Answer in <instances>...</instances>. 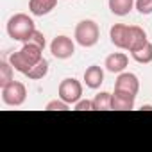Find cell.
<instances>
[{"label":"cell","mask_w":152,"mask_h":152,"mask_svg":"<svg viewBox=\"0 0 152 152\" xmlns=\"http://www.w3.org/2000/svg\"><path fill=\"white\" fill-rule=\"evenodd\" d=\"M41 59H43V48L31 41L23 43V47L18 52H13L9 56V63L13 64V68L23 75H27L31 72V68L34 64H38Z\"/></svg>","instance_id":"1"},{"label":"cell","mask_w":152,"mask_h":152,"mask_svg":"<svg viewBox=\"0 0 152 152\" xmlns=\"http://www.w3.org/2000/svg\"><path fill=\"white\" fill-rule=\"evenodd\" d=\"M6 31L9 34V38L13 41H22V43H27L31 39V36L34 34L36 31V25H34V20L25 15V13H16L13 15L9 20H7V25H6Z\"/></svg>","instance_id":"2"},{"label":"cell","mask_w":152,"mask_h":152,"mask_svg":"<svg viewBox=\"0 0 152 152\" xmlns=\"http://www.w3.org/2000/svg\"><path fill=\"white\" fill-rule=\"evenodd\" d=\"M73 38L77 41V45H81L84 48H90V47H95L99 43L100 29H99L97 22H93V20H81L77 25H75Z\"/></svg>","instance_id":"3"},{"label":"cell","mask_w":152,"mask_h":152,"mask_svg":"<svg viewBox=\"0 0 152 152\" xmlns=\"http://www.w3.org/2000/svg\"><path fill=\"white\" fill-rule=\"evenodd\" d=\"M0 90H2V102L6 106H11V107L23 106V102L27 99V88L20 81H11L9 84H6Z\"/></svg>","instance_id":"4"},{"label":"cell","mask_w":152,"mask_h":152,"mask_svg":"<svg viewBox=\"0 0 152 152\" xmlns=\"http://www.w3.org/2000/svg\"><path fill=\"white\" fill-rule=\"evenodd\" d=\"M57 95L59 99H63L64 102H68L70 106L79 102L83 99V84L81 81H77L75 77H68V79H63L59 83V88H57Z\"/></svg>","instance_id":"5"},{"label":"cell","mask_w":152,"mask_h":152,"mask_svg":"<svg viewBox=\"0 0 152 152\" xmlns=\"http://www.w3.org/2000/svg\"><path fill=\"white\" fill-rule=\"evenodd\" d=\"M50 52L56 59H68L75 54V43L72 41V38L64 34L56 36L50 43Z\"/></svg>","instance_id":"6"},{"label":"cell","mask_w":152,"mask_h":152,"mask_svg":"<svg viewBox=\"0 0 152 152\" xmlns=\"http://www.w3.org/2000/svg\"><path fill=\"white\" fill-rule=\"evenodd\" d=\"M115 90L138 95V91H140V81H138V77H136L134 73L122 72V73H118V77L115 81Z\"/></svg>","instance_id":"7"},{"label":"cell","mask_w":152,"mask_h":152,"mask_svg":"<svg viewBox=\"0 0 152 152\" xmlns=\"http://www.w3.org/2000/svg\"><path fill=\"white\" fill-rule=\"evenodd\" d=\"M109 39L116 48L127 50V39H129V25L125 23H115L109 29Z\"/></svg>","instance_id":"8"},{"label":"cell","mask_w":152,"mask_h":152,"mask_svg":"<svg viewBox=\"0 0 152 152\" xmlns=\"http://www.w3.org/2000/svg\"><path fill=\"white\" fill-rule=\"evenodd\" d=\"M127 64H129V57H127V54H124V52H113V54H109V56L106 57V61H104L106 70L111 72V73H122V72H125Z\"/></svg>","instance_id":"9"},{"label":"cell","mask_w":152,"mask_h":152,"mask_svg":"<svg viewBox=\"0 0 152 152\" xmlns=\"http://www.w3.org/2000/svg\"><path fill=\"white\" fill-rule=\"evenodd\" d=\"M104 83V70L99 64H91L84 70V84L90 90H99Z\"/></svg>","instance_id":"10"},{"label":"cell","mask_w":152,"mask_h":152,"mask_svg":"<svg viewBox=\"0 0 152 152\" xmlns=\"http://www.w3.org/2000/svg\"><path fill=\"white\" fill-rule=\"evenodd\" d=\"M145 43H148L147 39V32L138 27V25H129V39H127V50L134 52L138 48H141Z\"/></svg>","instance_id":"11"},{"label":"cell","mask_w":152,"mask_h":152,"mask_svg":"<svg viewBox=\"0 0 152 152\" xmlns=\"http://www.w3.org/2000/svg\"><path fill=\"white\" fill-rule=\"evenodd\" d=\"M134 102H136V95L115 90V93H113V109L115 111H131V109H134Z\"/></svg>","instance_id":"12"},{"label":"cell","mask_w":152,"mask_h":152,"mask_svg":"<svg viewBox=\"0 0 152 152\" xmlns=\"http://www.w3.org/2000/svg\"><path fill=\"white\" fill-rule=\"evenodd\" d=\"M57 6V0H29V11L32 16H45Z\"/></svg>","instance_id":"13"},{"label":"cell","mask_w":152,"mask_h":152,"mask_svg":"<svg viewBox=\"0 0 152 152\" xmlns=\"http://www.w3.org/2000/svg\"><path fill=\"white\" fill-rule=\"evenodd\" d=\"M134 2L136 0H107V6L115 16H127L134 9Z\"/></svg>","instance_id":"14"},{"label":"cell","mask_w":152,"mask_h":152,"mask_svg":"<svg viewBox=\"0 0 152 152\" xmlns=\"http://www.w3.org/2000/svg\"><path fill=\"white\" fill-rule=\"evenodd\" d=\"M93 107L95 111H109L113 109V93L100 91L93 97Z\"/></svg>","instance_id":"15"},{"label":"cell","mask_w":152,"mask_h":152,"mask_svg":"<svg viewBox=\"0 0 152 152\" xmlns=\"http://www.w3.org/2000/svg\"><path fill=\"white\" fill-rule=\"evenodd\" d=\"M131 56H132V59H134L136 63H140V64H148V63H152V43H150V41L145 43L141 48L131 52Z\"/></svg>","instance_id":"16"},{"label":"cell","mask_w":152,"mask_h":152,"mask_svg":"<svg viewBox=\"0 0 152 152\" xmlns=\"http://www.w3.org/2000/svg\"><path fill=\"white\" fill-rule=\"evenodd\" d=\"M13 73H15V68L9 63V59H2V61H0V88H4L6 84L15 81Z\"/></svg>","instance_id":"17"},{"label":"cell","mask_w":152,"mask_h":152,"mask_svg":"<svg viewBox=\"0 0 152 152\" xmlns=\"http://www.w3.org/2000/svg\"><path fill=\"white\" fill-rule=\"evenodd\" d=\"M48 73V61L43 57L38 64H34L32 68H31V72L27 73V77L29 79H32V81H39V79H43L45 75Z\"/></svg>","instance_id":"18"},{"label":"cell","mask_w":152,"mask_h":152,"mask_svg":"<svg viewBox=\"0 0 152 152\" xmlns=\"http://www.w3.org/2000/svg\"><path fill=\"white\" fill-rule=\"evenodd\" d=\"M47 111H68L70 109V104L64 102L63 99H56V100H50L47 106H45Z\"/></svg>","instance_id":"19"},{"label":"cell","mask_w":152,"mask_h":152,"mask_svg":"<svg viewBox=\"0 0 152 152\" xmlns=\"http://www.w3.org/2000/svg\"><path fill=\"white\" fill-rule=\"evenodd\" d=\"M134 7L140 15H152V0H136Z\"/></svg>","instance_id":"20"},{"label":"cell","mask_w":152,"mask_h":152,"mask_svg":"<svg viewBox=\"0 0 152 152\" xmlns=\"http://www.w3.org/2000/svg\"><path fill=\"white\" fill-rule=\"evenodd\" d=\"M73 109H75V111H95V107H93V100L81 99L79 102H75V104H73Z\"/></svg>","instance_id":"21"},{"label":"cell","mask_w":152,"mask_h":152,"mask_svg":"<svg viewBox=\"0 0 152 152\" xmlns=\"http://www.w3.org/2000/svg\"><path fill=\"white\" fill-rule=\"evenodd\" d=\"M31 43H34V45H38V47H41L43 50H45V47H47V39H45V34L41 32V31H34V34L31 36V39H29Z\"/></svg>","instance_id":"22"},{"label":"cell","mask_w":152,"mask_h":152,"mask_svg":"<svg viewBox=\"0 0 152 152\" xmlns=\"http://www.w3.org/2000/svg\"><path fill=\"white\" fill-rule=\"evenodd\" d=\"M141 109H145V111H152V106H141Z\"/></svg>","instance_id":"23"}]
</instances>
